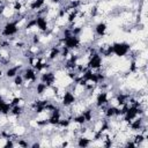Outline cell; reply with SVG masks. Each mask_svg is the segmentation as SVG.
Wrapping results in <instances>:
<instances>
[{
	"mask_svg": "<svg viewBox=\"0 0 148 148\" xmlns=\"http://www.w3.org/2000/svg\"><path fill=\"white\" fill-rule=\"evenodd\" d=\"M20 27L18 24L16 23L15 20H7L2 27H1V30H0V36L2 38H12V37H15L18 32H20Z\"/></svg>",
	"mask_w": 148,
	"mask_h": 148,
	"instance_id": "obj_1",
	"label": "cell"
},
{
	"mask_svg": "<svg viewBox=\"0 0 148 148\" xmlns=\"http://www.w3.org/2000/svg\"><path fill=\"white\" fill-rule=\"evenodd\" d=\"M60 40L62 42V46L67 47L69 51H74V50H81L82 49V42L80 36H74V35H69L66 37H60Z\"/></svg>",
	"mask_w": 148,
	"mask_h": 148,
	"instance_id": "obj_2",
	"label": "cell"
},
{
	"mask_svg": "<svg viewBox=\"0 0 148 148\" xmlns=\"http://www.w3.org/2000/svg\"><path fill=\"white\" fill-rule=\"evenodd\" d=\"M60 105L62 106V109H66V108H71L73 106L76 102H77V98L76 96L74 95V92L72 91V89L69 88H66L61 91V95H60Z\"/></svg>",
	"mask_w": 148,
	"mask_h": 148,
	"instance_id": "obj_3",
	"label": "cell"
},
{
	"mask_svg": "<svg viewBox=\"0 0 148 148\" xmlns=\"http://www.w3.org/2000/svg\"><path fill=\"white\" fill-rule=\"evenodd\" d=\"M132 50V46L127 42H114L112 43V52L117 58H125Z\"/></svg>",
	"mask_w": 148,
	"mask_h": 148,
	"instance_id": "obj_4",
	"label": "cell"
},
{
	"mask_svg": "<svg viewBox=\"0 0 148 148\" xmlns=\"http://www.w3.org/2000/svg\"><path fill=\"white\" fill-rule=\"evenodd\" d=\"M103 65H104V58L98 52H95L91 56H89L86 62L87 68L91 71H101L103 68Z\"/></svg>",
	"mask_w": 148,
	"mask_h": 148,
	"instance_id": "obj_5",
	"label": "cell"
},
{
	"mask_svg": "<svg viewBox=\"0 0 148 148\" xmlns=\"http://www.w3.org/2000/svg\"><path fill=\"white\" fill-rule=\"evenodd\" d=\"M35 24L37 31L42 34L50 31V21L45 15H35Z\"/></svg>",
	"mask_w": 148,
	"mask_h": 148,
	"instance_id": "obj_6",
	"label": "cell"
},
{
	"mask_svg": "<svg viewBox=\"0 0 148 148\" xmlns=\"http://www.w3.org/2000/svg\"><path fill=\"white\" fill-rule=\"evenodd\" d=\"M38 79H39V81L44 82L47 87L54 86L57 82V75H56V72L53 69H47V71L42 72L40 75L38 76Z\"/></svg>",
	"mask_w": 148,
	"mask_h": 148,
	"instance_id": "obj_7",
	"label": "cell"
},
{
	"mask_svg": "<svg viewBox=\"0 0 148 148\" xmlns=\"http://www.w3.org/2000/svg\"><path fill=\"white\" fill-rule=\"evenodd\" d=\"M109 94L108 90H101L99 92H97L94 97V106L95 108H102V106H106L109 104Z\"/></svg>",
	"mask_w": 148,
	"mask_h": 148,
	"instance_id": "obj_8",
	"label": "cell"
},
{
	"mask_svg": "<svg viewBox=\"0 0 148 148\" xmlns=\"http://www.w3.org/2000/svg\"><path fill=\"white\" fill-rule=\"evenodd\" d=\"M45 6H46V0H30L25 5V7L28 8V12L34 14H36L39 9H42Z\"/></svg>",
	"mask_w": 148,
	"mask_h": 148,
	"instance_id": "obj_9",
	"label": "cell"
},
{
	"mask_svg": "<svg viewBox=\"0 0 148 148\" xmlns=\"http://www.w3.org/2000/svg\"><path fill=\"white\" fill-rule=\"evenodd\" d=\"M108 31V24L104 21H99L94 25V36L97 38H103L106 35Z\"/></svg>",
	"mask_w": 148,
	"mask_h": 148,
	"instance_id": "obj_10",
	"label": "cell"
},
{
	"mask_svg": "<svg viewBox=\"0 0 148 148\" xmlns=\"http://www.w3.org/2000/svg\"><path fill=\"white\" fill-rule=\"evenodd\" d=\"M75 145L80 148H87L89 146L92 145V139L88 135H84V134H81V135H77L76 136V140H75Z\"/></svg>",
	"mask_w": 148,
	"mask_h": 148,
	"instance_id": "obj_11",
	"label": "cell"
},
{
	"mask_svg": "<svg viewBox=\"0 0 148 148\" xmlns=\"http://www.w3.org/2000/svg\"><path fill=\"white\" fill-rule=\"evenodd\" d=\"M10 109H12V104L9 103V101H7L5 96L0 94V114L8 116L10 113Z\"/></svg>",
	"mask_w": 148,
	"mask_h": 148,
	"instance_id": "obj_12",
	"label": "cell"
},
{
	"mask_svg": "<svg viewBox=\"0 0 148 148\" xmlns=\"http://www.w3.org/2000/svg\"><path fill=\"white\" fill-rule=\"evenodd\" d=\"M32 88H34V92H35V95L42 97V96L45 95V92H46V90H47L49 87H47L44 82H42V81H37V82L34 84Z\"/></svg>",
	"mask_w": 148,
	"mask_h": 148,
	"instance_id": "obj_13",
	"label": "cell"
},
{
	"mask_svg": "<svg viewBox=\"0 0 148 148\" xmlns=\"http://www.w3.org/2000/svg\"><path fill=\"white\" fill-rule=\"evenodd\" d=\"M25 112V109H24V105H12V109H10V116H14L16 118H21Z\"/></svg>",
	"mask_w": 148,
	"mask_h": 148,
	"instance_id": "obj_14",
	"label": "cell"
},
{
	"mask_svg": "<svg viewBox=\"0 0 148 148\" xmlns=\"http://www.w3.org/2000/svg\"><path fill=\"white\" fill-rule=\"evenodd\" d=\"M12 80H13V86H14L15 88H23L24 79H23V76H22L21 73H18V74H17L15 77H13Z\"/></svg>",
	"mask_w": 148,
	"mask_h": 148,
	"instance_id": "obj_15",
	"label": "cell"
},
{
	"mask_svg": "<svg viewBox=\"0 0 148 148\" xmlns=\"http://www.w3.org/2000/svg\"><path fill=\"white\" fill-rule=\"evenodd\" d=\"M15 147H23V148H27V147H30V142H29L27 139H22L21 136H18V138L15 139Z\"/></svg>",
	"mask_w": 148,
	"mask_h": 148,
	"instance_id": "obj_16",
	"label": "cell"
},
{
	"mask_svg": "<svg viewBox=\"0 0 148 148\" xmlns=\"http://www.w3.org/2000/svg\"><path fill=\"white\" fill-rule=\"evenodd\" d=\"M2 147H5V148H13V147H15V140L13 138L6 139L5 140V143L2 145Z\"/></svg>",
	"mask_w": 148,
	"mask_h": 148,
	"instance_id": "obj_17",
	"label": "cell"
},
{
	"mask_svg": "<svg viewBox=\"0 0 148 148\" xmlns=\"http://www.w3.org/2000/svg\"><path fill=\"white\" fill-rule=\"evenodd\" d=\"M43 145H42V142L40 141H34V142H30V147L31 148H36V147H42Z\"/></svg>",
	"mask_w": 148,
	"mask_h": 148,
	"instance_id": "obj_18",
	"label": "cell"
},
{
	"mask_svg": "<svg viewBox=\"0 0 148 148\" xmlns=\"http://www.w3.org/2000/svg\"><path fill=\"white\" fill-rule=\"evenodd\" d=\"M65 1H66V0H50V2H51L52 5H62Z\"/></svg>",
	"mask_w": 148,
	"mask_h": 148,
	"instance_id": "obj_19",
	"label": "cell"
},
{
	"mask_svg": "<svg viewBox=\"0 0 148 148\" xmlns=\"http://www.w3.org/2000/svg\"><path fill=\"white\" fill-rule=\"evenodd\" d=\"M5 77V69L3 68H0V80Z\"/></svg>",
	"mask_w": 148,
	"mask_h": 148,
	"instance_id": "obj_20",
	"label": "cell"
}]
</instances>
